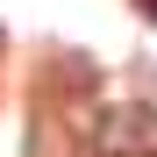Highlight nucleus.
<instances>
[{"label":"nucleus","mask_w":157,"mask_h":157,"mask_svg":"<svg viewBox=\"0 0 157 157\" xmlns=\"http://www.w3.org/2000/svg\"><path fill=\"white\" fill-rule=\"evenodd\" d=\"M93 143H100V157H157V107H136V100L107 107Z\"/></svg>","instance_id":"f257e3e1"},{"label":"nucleus","mask_w":157,"mask_h":157,"mask_svg":"<svg viewBox=\"0 0 157 157\" xmlns=\"http://www.w3.org/2000/svg\"><path fill=\"white\" fill-rule=\"evenodd\" d=\"M136 7H143V14H157V0H136Z\"/></svg>","instance_id":"f03ea898"}]
</instances>
